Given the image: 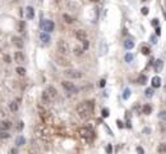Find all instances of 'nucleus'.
<instances>
[{"label": "nucleus", "instance_id": "nucleus-1", "mask_svg": "<svg viewBox=\"0 0 166 154\" xmlns=\"http://www.w3.org/2000/svg\"><path fill=\"white\" fill-rule=\"evenodd\" d=\"M35 137L40 144H49L51 140V132H50L47 125L38 123L35 127Z\"/></svg>", "mask_w": 166, "mask_h": 154}, {"label": "nucleus", "instance_id": "nucleus-2", "mask_svg": "<svg viewBox=\"0 0 166 154\" xmlns=\"http://www.w3.org/2000/svg\"><path fill=\"white\" fill-rule=\"evenodd\" d=\"M93 109H95V102L93 100H86L77 105V113L79 118L82 119H88L93 114Z\"/></svg>", "mask_w": 166, "mask_h": 154}, {"label": "nucleus", "instance_id": "nucleus-3", "mask_svg": "<svg viewBox=\"0 0 166 154\" xmlns=\"http://www.w3.org/2000/svg\"><path fill=\"white\" fill-rule=\"evenodd\" d=\"M37 111H38V116H40V118H41V121L45 125H50L52 122L51 113H50V111H47L43 105L38 104V105H37Z\"/></svg>", "mask_w": 166, "mask_h": 154}, {"label": "nucleus", "instance_id": "nucleus-4", "mask_svg": "<svg viewBox=\"0 0 166 154\" xmlns=\"http://www.w3.org/2000/svg\"><path fill=\"white\" fill-rule=\"evenodd\" d=\"M79 136L82 137V139L84 140H87V141H91L95 137V134H93V130L91 127H82V128H79Z\"/></svg>", "mask_w": 166, "mask_h": 154}, {"label": "nucleus", "instance_id": "nucleus-5", "mask_svg": "<svg viewBox=\"0 0 166 154\" xmlns=\"http://www.w3.org/2000/svg\"><path fill=\"white\" fill-rule=\"evenodd\" d=\"M58 51L61 55H68L70 53V46L65 40H59L58 41Z\"/></svg>", "mask_w": 166, "mask_h": 154}, {"label": "nucleus", "instance_id": "nucleus-6", "mask_svg": "<svg viewBox=\"0 0 166 154\" xmlns=\"http://www.w3.org/2000/svg\"><path fill=\"white\" fill-rule=\"evenodd\" d=\"M64 76L70 78V80H79V78L83 77V72L78 70H67L64 71Z\"/></svg>", "mask_w": 166, "mask_h": 154}, {"label": "nucleus", "instance_id": "nucleus-7", "mask_svg": "<svg viewBox=\"0 0 166 154\" xmlns=\"http://www.w3.org/2000/svg\"><path fill=\"white\" fill-rule=\"evenodd\" d=\"M40 27H41L42 31H45V32L49 33V32H52V31H54L55 23L50 19H43L41 23H40Z\"/></svg>", "mask_w": 166, "mask_h": 154}, {"label": "nucleus", "instance_id": "nucleus-8", "mask_svg": "<svg viewBox=\"0 0 166 154\" xmlns=\"http://www.w3.org/2000/svg\"><path fill=\"white\" fill-rule=\"evenodd\" d=\"M61 86H63V89H64L65 91H68V93H72V94H77L78 93V87L73 82H70V81H63Z\"/></svg>", "mask_w": 166, "mask_h": 154}, {"label": "nucleus", "instance_id": "nucleus-9", "mask_svg": "<svg viewBox=\"0 0 166 154\" xmlns=\"http://www.w3.org/2000/svg\"><path fill=\"white\" fill-rule=\"evenodd\" d=\"M55 61H56V63H58L59 65H61V67H69V65H70V62L68 61V59H65L64 55L55 56Z\"/></svg>", "mask_w": 166, "mask_h": 154}, {"label": "nucleus", "instance_id": "nucleus-10", "mask_svg": "<svg viewBox=\"0 0 166 154\" xmlns=\"http://www.w3.org/2000/svg\"><path fill=\"white\" fill-rule=\"evenodd\" d=\"M76 37L79 41H86L87 40V32L84 30H77L76 31Z\"/></svg>", "mask_w": 166, "mask_h": 154}, {"label": "nucleus", "instance_id": "nucleus-11", "mask_svg": "<svg viewBox=\"0 0 166 154\" xmlns=\"http://www.w3.org/2000/svg\"><path fill=\"white\" fill-rule=\"evenodd\" d=\"M14 59H15V62H17V63H19V64L26 62V56H24V54H23L22 51H15Z\"/></svg>", "mask_w": 166, "mask_h": 154}, {"label": "nucleus", "instance_id": "nucleus-12", "mask_svg": "<svg viewBox=\"0 0 166 154\" xmlns=\"http://www.w3.org/2000/svg\"><path fill=\"white\" fill-rule=\"evenodd\" d=\"M51 96H50L49 95V93H47V91H43V93H42V95H41V102L43 103V104H50V103H51Z\"/></svg>", "mask_w": 166, "mask_h": 154}, {"label": "nucleus", "instance_id": "nucleus-13", "mask_svg": "<svg viewBox=\"0 0 166 154\" xmlns=\"http://www.w3.org/2000/svg\"><path fill=\"white\" fill-rule=\"evenodd\" d=\"M10 127H12L10 121H0V130L1 131H8Z\"/></svg>", "mask_w": 166, "mask_h": 154}, {"label": "nucleus", "instance_id": "nucleus-14", "mask_svg": "<svg viewBox=\"0 0 166 154\" xmlns=\"http://www.w3.org/2000/svg\"><path fill=\"white\" fill-rule=\"evenodd\" d=\"M12 40H13V44H14L15 46H17L18 49H22V48H23V40H22L21 37L13 36V39H12Z\"/></svg>", "mask_w": 166, "mask_h": 154}, {"label": "nucleus", "instance_id": "nucleus-15", "mask_svg": "<svg viewBox=\"0 0 166 154\" xmlns=\"http://www.w3.org/2000/svg\"><path fill=\"white\" fill-rule=\"evenodd\" d=\"M151 84H152V87H153V89H157V87L161 86V78H160L158 76H155V77L152 78Z\"/></svg>", "mask_w": 166, "mask_h": 154}, {"label": "nucleus", "instance_id": "nucleus-16", "mask_svg": "<svg viewBox=\"0 0 166 154\" xmlns=\"http://www.w3.org/2000/svg\"><path fill=\"white\" fill-rule=\"evenodd\" d=\"M46 91H47L49 95L51 96V99H55L56 96H58V91H56V89L54 86H49L47 89H46Z\"/></svg>", "mask_w": 166, "mask_h": 154}, {"label": "nucleus", "instance_id": "nucleus-17", "mask_svg": "<svg viewBox=\"0 0 166 154\" xmlns=\"http://www.w3.org/2000/svg\"><path fill=\"white\" fill-rule=\"evenodd\" d=\"M40 40H41L42 42L47 44L50 41V35L47 32H41V33H40Z\"/></svg>", "mask_w": 166, "mask_h": 154}, {"label": "nucleus", "instance_id": "nucleus-18", "mask_svg": "<svg viewBox=\"0 0 166 154\" xmlns=\"http://www.w3.org/2000/svg\"><path fill=\"white\" fill-rule=\"evenodd\" d=\"M162 67H164V62H162L161 59L156 61V63H155V70H156V72H161L162 71Z\"/></svg>", "mask_w": 166, "mask_h": 154}, {"label": "nucleus", "instance_id": "nucleus-19", "mask_svg": "<svg viewBox=\"0 0 166 154\" xmlns=\"http://www.w3.org/2000/svg\"><path fill=\"white\" fill-rule=\"evenodd\" d=\"M26 10H27V18L28 19H32V18L35 17V10H33V8L32 7H27Z\"/></svg>", "mask_w": 166, "mask_h": 154}, {"label": "nucleus", "instance_id": "nucleus-20", "mask_svg": "<svg viewBox=\"0 0 166 154\" xmlns=\"http://www.w3.org/2000/svg\"><path fill=\"white\" fill-rule=\"evenodd\" d=\"M26 144V139H24V136H18L17 139H15V145L17 146H22Z\"/></svg>", "mask_w": 166, "mask_h": 154}, {"label": "nucleus", "instance_id": "nucleus-21", "mask_svg": "<svg viewBox=\"0 0 166 154\" xmlns=\"http://www.w3.org/2000/svg\"><path fill=\"white\" fill-rule=\"evenodd\" d=\"M63 19H64V22H65V23H68V24H72V23L74 22L73 18H72L69 14H67V13L63 14Z\"/></svg>", "mask_w": 166, "mask_h": 154}, {"label": "nucleus", "instance_id": "nucleus-22", "mask_svg": "<svg viewBox=\"0 0 166 154\" xmlns=\"http://www.w3.org/2000/svg\"><path fill=\"white\" fill-rule=\"evenodd\" d=\"M157 152L160 154H166V143H161L157 146Z\"/></svg>", "mask_w": 166, "mask_h": 154}, {"label": "nucleus", "instance_id": "nucleus-23", "mask_svg": "<svg viewBox=\"0 0 166 154\" xmlns=\"http://www.w3.org/2000/svg\"><path fill=\"white\" fill-rule=\"evenodd\" d=\"M151 112H152V107L149 105V104L143 105V108H142V113H145V114H151Z\"/></svg>", "mask_w": 166, "mask_h": 154}, {"label": "nucleus", "instance_id": "nucleus-24", "mask_svg": "<svg viewBox=\"0 0 166 154\" xmlns=\"http://www.w3.org/2000/svg\"><path fill=\"white\" fill-rule=\"evenodd\" d=\"M68 7L72 8V9H74V10H78V8H79V3L74 1V0H72V1L68 3Z\"/></svg>", "mask_w": 166, "mask_h": 154}, {"label": "nucleus", "instance_id": "nucleus-25", "mask_svg": "<svg viewBox=\"0 0 166 154\" xmlns=\"http://www.w3.org/2000/svg\"><path fill=\"white\" fill-rule=\"evenodd\" d=\"M124 46H125V49H133L134 48V41H132V40H125L124 41Z\"/></svg>", "mask_w": 166, "mask_h": 154}, {"label": "nucleus", "instance_id": "nucleus-26", "mask_svg": "<svg viewBox=\"0 0 166 154\" xmlns=\"http://www.w3.org/2000/svg\"><path fill=\"white\" fill-rule=\"evenodd\" d=\"M9 108H10L12 112H18V103L17 102H10V104H9Z\"/></svg>", "mask_w": 166, "mask_h": 154}, {"label": "nucleus", "instance_id": "nucleus-27", "mask_svg": "<svg viewBox=\"0 0 166 154\" xmlns=\"http://www.w3.org/2000/svg\"><path fill=\"white\" fill-rule=\"evenodd\" d=\"M137 82H138L139 85H145L147 82V76L146 75H140V76L138 77V80H137Z\"/></svg>", "mask_w": 166, "mask_h": 154}, {"label": "nucleus", "instance_id": "nucleus-28", "mask_svg": "<svg viewBox=\"0 0 166 154\" xmlns=\"http://www.w3.org/2000/svg\"><path fill=\"white\" fill-rule=\"evenodd\" d=\"M140 53H142L143 55H148L149 53H151V49H149L147 45H143L142 48H140Z\"/></svg>", "mask_w": 166, "mask_h": 154}, {"label": "nucleus", "instance_id": "nucleus-29", "mask_svg": "<svg viewBox=\"0 0 166 154\" xmlns=\"http://www.w3.org/2000/svg\"><path fill=\"white\" fill-rule=\"evenodd\" d=\"M145 95L147 96V98H152V96H153V87H148V89H146Z\"/></svg>", "mask_w": 166, "mask_h": 154}, {"label": "nucleus", "instance_id": "nucleus-30", "mask_svg": "<svg viewBox=\"0 0 166 154\" xmlns=\"http://www.w3.org/2000/svg\"><path fill=\"white\" fill-rule=\"evenodd\" d=\"M28 154H38V149H37L36 145H32L28 149Z\"/></svg>", "mask_w": 166, "mask_h": 154}, {"label": "nucleus", "instance_id": "nucleus-31", "mask_svg": "<svg viewBox=\"0 0 166 154\" xmlns=\"http://www.w3.org/2000/svg\"><path fill=\"white\" fill-rule=\"evenodd\" d=\"M9 136H10V134H9L8 131H1L0 130V139H8Z\"/></svg>", "mask_w": 166, "mask_h": 154}, {"label": "nucleus", "instance_id": "nucleus-32", "mask_svg": "<svg viewBox=\"0 0 166 154\" xmlns=\"http://www.w3.org/2000/svg\"><path fill=\"white\" fill-rule=\"evenodd\" d=\"M15 72H17V73L19 75V76H24V75H26V70H24L23 67H17Z\"/></svg>", "mask_w": 166, "mask_h": 154}, {"label": "nucleus", "instance_id": "nucleus-33", "mask_svg": "<svg viewBox=\"0 0 166 154\" xmlns=\"http://www.w3.org/2000/svg\"><path fill=\"white\" fill-rule=\"evenodd\" d=\"M83 51H84L83 48H78V46H77V48H74V54H76L77 56L82 55V54H83Z\"/></svg>", "mask_w": 166, "mask_h": 154}, {"label": "nucleus", "instance_id": "nucleus-34", "mask_svg": "<svg viewBox=\"0 0 166 154\" xmlns=\"http://www.w3.org/2000/svg\"><path fill=\"white\" fill-rule=\"evenodd\" d=\"M133 59H134V55H133V54H130V53L125 54V62H127V63H130Z\"/></svg>", "mask_w": 166, "mask_h": 154}, {"label": "nucleus", "instance_id": "nucleus-35", "mask_svg": "<svg viewBox=\"0 0 166 154\" xmlns=\"http://www.w3.org/2000/svg\"><path fill=\"white\" fill-rule=\"evenodd\" d=\"M130 96V89H125L124 90V93H123V99L124 100H127L128 98Z\"/></svg>", "mask_w": 166, "mask_h": 154}, {"label": "nucleus", "instance_id": "nucleus-36", "mask_svg": "<svg viewBox=\"0 0 166 154\" xmlns=\"http://www.w3.org/2000/svg\"><path fill=\"white\" fill-rule=\"evenodd\" d=\"M158 118L166 122V111H161V112H160L158 113Z\"/></svg>", "mask_w": 166, "mask_h": 154}, {"label": "nucleus", "instance_id": "nucleus-37", "mask_svg": "<svg viewBox=\"0 0 166 154\" xmlns=\"http://www.w3.org/2000/svg\"><path fill=\"white\" fill-rule=\"evenodd\" d=\"M4 62L5 63H12V56L9 54H5L4 55Z\"/></svg>", "mask_w": 166, "mask_h": 154}, {"label": "nucleus", "instance_id": "nucleus-38", "mask_svg": "<svg viewBox=\"0 0 166 154\" xmlns=\"http://www.w3.org/2000/svg\"><path fill=\"white\" fill-rule=\"evenodd\" d=\"M102 117H104V118H106V117H109V109H106V108H104V109H102Z\"/></svg>", "mask_w": 166, "mask_h": 154}, {"label": "nucleus", "instance_id": "nucleus-39", "mask_svg": "<svg viewBox=\"0 0 166 154\" xmlns=\"http://www.w3.org/2000/svg\"><path fill=\"white\" fill-rule=\"evenodd\" d=\"M24 28H26V23H24L23 21H21V22H19V31H22V32H23Z\"/></svg>", "mask_w": 166, "mask_h": 154}, {"label": "nucleus", "instance_id": "nucleus-40", "mask_svg": "<svg viewBox=\"0 0 166 154\" xmlns=\"http://www.w3.org/2000/svg\"><path fill=\"white\" fill-rule=\"evenodd\" d=\"M160 130L161 132H166V123H160Z\"/></svg>", "mask_w": 166, "mask_h": 154}, {"label": "nucleus", "instance_id": "nucleus-41", "mask_svg": "<svg viewBox=\"0 0 166 154\" xmlns=\"http://www.w3.org/2000/svg\"><path fill=\"white\" fill-rule=\"evenodd\" d=\"M106 152H107V154H111V152H112V145L111 144H109V145L106 146Z\"/></svg>", "mask_w": 166, "mask_h": 154}, {"label": "nucleus", "instance_id": "nucleus-42", "mask_svg": "<svg viewBox=\"0 0 166 154\" xmlns=\"http://www.w3.org/2000/svg\"><path fill=\"white\" fill-rule=\"evenodd\" d=\"M152 26H155V27H158V19L157 18H155V19H152Z\"/></svg>", "mask_w": 166, "mask_h": 154}, {"label": "nucleus", "instance_id": "nucleus-43", "mask_svg": "<svg viewBox=\"0 0 166 154\" xmlns=\"http://www.w3.org/2000/svg\"><path fill=\"white\" fill-rule=\"evenodd\" d=\"M88 45H89V44H88V40L83 41V50H87V49H88Z\"/></svg>", "mask_w": 166, "mask_h": 154}, {"label": "nucleus", "instance_id": "nucleus-44", "mask_svg": "<svg viewBox=\"0 0 166 154\" xmlns=\"http://www.w3.org/2000/svg\"><path fill=\"white\" fill-rule=\"evenodd\" d=\"M23 126H24V125H23V122H22V121H21V122H18V126H17V130H18V131H21V130H22V128H23Z\"/></svg>", "mask_w": 166, "mask_h": 154}, {"label": "nucleus", "instance_id": "nucleus-45", "mask_svg": "<svg viewBox=\"0 0 166 154\" xmlns=\"http://www.w3.org/2000/svg\"><path fill=\"white\" fill-rule=\"evenodd\" d=\"M137 153H138V154H143V153H145L143 148L142 146H137Z\"/></svg>", "mask_w": 166, "mask_h": 154}, {"label": "nucleus", "instance_id": "nucleus-46", "mask_svg": "<svg viewBox=\"0 0 166 154\" xmlns=\"http://www.w3.org/2000/svg\"><path fill=\"white\" fill-rule=\"evenodd\" d=\"M140 10H142V14L143 15H147V14H148V8H142V9H140Z\"/></svg>", "mask_w": 166, "mask_h": 154}, {"label": "nucleus", "instance_id": "nucleus-47", "mask_svg": "<svg viewBox=\"0 0 166 154\" xmlns=\"http://www.w3.org/2000/svg\"><path fill=\"white\" fill-rule=\"evenodd\" d=\"M100 87H105V85H106V81L105 80H100Z\"/></svg>", "mask_w": 166, "mask_h": 154}, {"label": "nucleus", "instance_id": "nucleus-48", "mask_svg": "<svg viewBox=\"0 0 166 154\" xmlns=\"http://www.w3.org/2000/svg\"><path fill=\"white\" fill-rule=\"evenodd\" d=\"M149 132H151V128H148V127H146V128H143V134H146V135H148Z\"/></svg>", "mask_w": 166, "mask_h": 154}, {"label": "nucleus", "instance_id": "nucleus-49", "mask_svg": "<svg viewBox=\"0 0 166 154\" xmlns=\"http://www.w3.org/2000/svg\"><path fill=\"white\" fill-rule=\"evenodd\" d=\"M116 123H118V127L119 128H123L124 127V125H123V122H121V121H116Z\"/></svg>", "mask_w": 166, "mask_h": 154}, {"label": "nucleus", "instance_id": "nucleus-50", "mask_svg": "<svg viewBox=\"0 0 166 154\" xmlns=\"http://www.w3.org/2000/svg\"><path fill=\"white\" fill-rule=\"evenodd\" d=\"M156 35H157V36L161 35V28H160V27H156Z\"/></svg>", "mask_w": 166, "mask_h": 154}, {"label": "nucleus", "instance_id": "nucleus-51", "mask_svg": "<svg viewBox=\"0 0 166 154\" xmlns=\"http://www.w3.org/2000/svg\"><path fill=\"white\" fill-rule=\"evenodd\" d=\"M9 153H10V154H17L18 152H17V149H15V148H12V149H10V152H9Z\"/></svg>", "mask_w": 166, "mask_h": 154}, {"label": "nucleus", "instance_id": "nucleus-52", "mask_svg": "<svg viewBox=\"0 0 166 154\" xmlns=\"http://www.w3.org/2000/svg\"><path fill=\"white\" fill-rule=\"evenodd\" d=\"M151 42L152 44H156L157 41H156V36H151Z\"/></svg>", "mask_w": 166, "mask_h": 154}, {"label": "nucleus", "instance_id": "nucleus-53", "mask_svg": "<svg viewBox=\"0 0 166 154\" xmlns=\"http://www.w3.org/2000/svg\"><path fill=\"white\" fill-rule=\"evenodd\" d=\"M9 1H12V3H17L18 0H9Z\"/></svg>", "mask_w": 166, "mask_h": 154}, {"label": "nucleus", "instance_id": "nucleus-54", "mask_svg": "<svg viewBox=\"0 0 166 154\" xmlns=\"http://www.w3.org/2000/svg\"><path fill=\"white\" fill-rule=\"evenodd\" d=\"M164 17H165V19H166V10H164Z\"/></svg>", "mask_w": 166, "mask_h": 154}, {"label": "nucleus", "instance_id": "nucleus-55", "mask_svg": "<svg viewBox=\"0 0 166 154\" xmlns=\"http://www.w3.org/2000/svg\"><path fill=\"white\" fill-rule=\"evenodd\" d=\"M91 1H93V3H97V1H98V0H91Z\"/></svg>", "mask_w": 166, "mask_h": 154}, {"label": "nucleus", "instance_id": "nucleus-56", "mask_svg": "<svg viewBox=\"0 0 166 154\" xmlns=\"http://www.w3.org/2000/svg\"><path fill=\"white\" fill-rule=\"evenodd\" d=\"M164 90H165V91H166V85H165V86H164Z\"/></svg>", "mask_w": 166, "mask_h": 154}, {"label": "nucleus", "instance_id": "nucleus-57", "mask_svg": "<svg viewBox=\"0 0 166 154\" xmlns=\"http://www.w3.org/2000/svg\"><path fill=\"white\" fill-rule=\"evenodd\" d=\"M142 1H147V0H142Z\"/></svg>", "mask_w": 166, "mask_h": 154}, {"label": "nucleus", "instance_id": "nucleus-58", "mask_svg": "<svg viewBox=\"0 0 166 154\" xmlns=\"http://www.w3.org/2000/svg\"><path fill=\"white\" fill-rule=\"evenodd\" d=\"M165 104H166V99H165Z\"/></svg>", "mask_w": 166, "mask_h": 154}]
</instances>
